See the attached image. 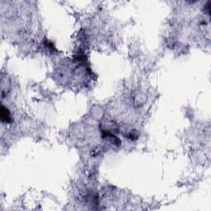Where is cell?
<instances>
[{
	"mask_svg": "<svg viewBox=\"0 0 211 211\" xmlns=\"http://www.w3.org/2000/svg\"><path fill=\"white\" fill-rule=\"evenodd\" d=\"M1 111H2V112H1L2 120H5L6 122H8L9 120H10V118H11V116H10V112L8 110L7 108H5L4 106H2V110H1Z\"/></svg>",
	"mask_w": 211,
	"mask_h": 211,
	"instance_id": "1",
	"label": "cell"
}]
</instances>
